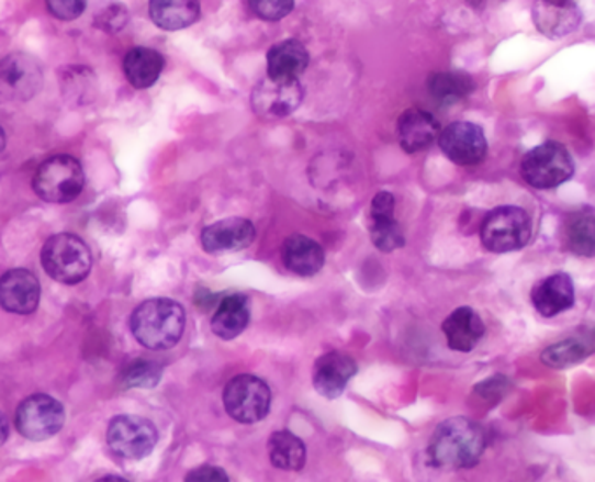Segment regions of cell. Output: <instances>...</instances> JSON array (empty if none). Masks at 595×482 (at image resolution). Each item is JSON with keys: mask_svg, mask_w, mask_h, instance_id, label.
<instances>
[{"mask_svg": "<svg viewBox=\"0 0 595 482\" xmlns=\"http://www.w3.org/2000/svg\"><path fill=\"white\" fill-rule=\"evenodd\" d=\"M485 445V431L479 423L456 416L438 425L428 446V457L438 469H472L481 461Z\"/></svg>", "mask_w": 595, "mask_h": 482, "instance_id": "cell-1", "label": "cell"}, {"mask_svg": "<svg viewBox=\"0 0 595 482\" xmlns=\"http://www.w3.org/2000/svg\"><path fill=\"white\" fill-rule=\"evenodd\" d=\"M130 329L136 341L149 350H170L182 339L186 312L173 299H147L135 307Z\"/></svg>", "mask_w": 595, "mask_h": 482, "instance_id": "cell-2", "label": "cell"}, {"mask_svg": "<svg viewBox=\"0 0 595 482\" xmlns=\"http://www.w3.org/2000/svg\"><path fill=\"white\" fill-rule=\"evenodd\" d=\"M41 262L44 271L56 282L77 285L90 274L93 257L90 247L79 236L61 233L44 244Z\"/></svg>", "mask_w": 595, "mask_h": 482, "instance_id": "cell-3", "label": "cell"}, {"mask_svg": "<svg viewBox=\"0 0 595 482\" xmlns=\"http://www.w3.org/2000/svg\"><path fill=\"white\" fill-rule=\"evenodd\" d=\"M532 224L526 210L503 205L491 210L481 226V242L493 254L517 253L528 245Z\"/></svg>", "mask_w": 595, "mask_h": 482, "instance_id": "cell-4", "label": "cell"}, {"mask_svg": "<svg viewBox=\"0 0 595 482\" xmlns=\"http://www.w3.org/2000/svg\"><path fill=\"white\" fill-rule=\"evenodd\" d=\"M86 179L81 162L67 154H58L37 168L34 191L47 203H70L81 194Z\"/></svg>", "mask_w": 595, "mask_h": 482, "instance_id": "cell-5", "label": "cell"}, {"mask_svg": "<svg viewBox=\"0 0 595 482\" xmlns=\"http://www.w3.org/2000/svg\"><path fill=\"white\" fill-rule=\"evenodd\" d=\"M574 161L570 150L559 142H545L529 150L520 162V176L535 189H553L573 177Z\"/></svg>", "mask_w": 595, "mask_h": 482, "instance_id": "cell-6", "label": "cell"}, {"mask_svg": "<svg viewBox=\"0 0 595 482\" xmlns=\"http://www.w3.org/2000/svg\"><path fill=\"white\" fill-rule=\"evenodd\" d=\"M224 407L234 422L254 425L262 422L271 410V390L254 374H239L224 389Z\"/></svg>", "mask_w": 595, "mask_h": 482, "instance_id": "cell-7", "label": "cell"}, {"mask_svg": "<svg viewBox=\"0 0 595 482\" xmlns=\"http://www.w3.org/2000/svg\"><path fill=\"white\" fill-rule=\"evenodd\" d=\"M106 442L115 457L142 460L149 457L158 445V428L150 419L121 414L109 425Z\"/></svg>", "mask_w": 595, "mask_h": 482, "instance_id": "cell-8", "label": "cell"}, {"mask_svg": "<svg viewBox=\"0 0 595 482\" xmlns=\"http://www.w3.org/2000/svg\"><path fill=\"white\" fill-rule=\"evenodd\" d=\"M64 423L65 410L61 402L44 393L25 399L14 416L16 430L29 440L52 439L61 430Z\"/></svg>", "mask_w": 595, "mask_h": 482, "instance_id": "cell-9", "label": "cell"}, {"mask_svg": "<svg viewBox=\"0 0 595 482\" xmlns=\"http://www.w3.org/2000/svg\"><path fill=\"white\" fill-rule=\"evenodd\" d=\"M43 79V67L26 53H11L0 61V97L4 99L18 102L34 99Z\"/></svg>", "mask_w": 595, "mask_h": 482, "instance_id": "cell-10", "label": "cell"}, {"mask_svg": "<svg viewBox=\"0 0 595 482\" xmlns=\"http://www.w3.org/2000/svg\"><path fill=\"white\" fill-rule=\"evenodd\" d=\"M438 146L460 167H476L487 156V138L479 124L456 121L438 133Z\"/></svg>", "mask_w": 595, "mask_h": 482, "instance_id": "cell-11", "label": "cell"}, {"mask_svg": "<svg viewBox=\"0 0 595 482\" xmlns=\"http://www.w3.org/2000/svg\"><path fill=\"white\" fill-rule=\"evenodd\" d=\"M304 100V88L299 79L268 76L254 88L251 108L262 117H287L298 111Z\"/></svg>", "mask_w": 595, "mask_h": 482, "instance_id": "cell-12", "label": "cell"}, {"mask_svg": "<svg viewBox=\"0 0 595 482\" xmlns=\"http://www.w3.org/2000/svg\"><path fill=\"white\" fill-rule=\"evenodd\" d=\"M358 366L353 357L343 351H328L322 355L313 368V386L322 397L334 401L345 393L349 381L357 374Z\"/></svg>", "mask_w": 595, "mask_h": 482, "instance_id": "cell-13", "label": "cell"}, {"mask_svg": "<svg viewBox=\"0 0 595 482\" xmlns=\"http://www.w3.org/2000/svg\"><path fill=\"white\" fill-rule=\"evenodd\" d=\"M370 239L381 253H395L405 245L404 231L396 223L392 192L379 191L370 203Z\"/></svg>", "mask_w": 595, "mask_h": 482, "instance_id": "cell-14", "label": "cell"}, {"mask_svg": "<svg viewBox=\"0 0 595 482\" xmlns=\"http://www.w3.org/2000/svg\"><path fill=\"white\" fill-rule=\"evenodd\" d=\"M256 239V226L243 217L222 218L201 233V245L209 254L239 253Z\"/></svg>", "mask_w": 595, "mask_h": 482, "instance_id": "cell-15", "label": "cell"}, {"mask_svg": "<svg viewBox=\"0 0 595 482\" xmlns=\"http://www.w3.org/2000/svg\"><path fill=\"white\" fill-rule=\"evenodd\" d=\"M41 283L32 271L11 269L0 278V306L16 315H31L37 310Z\"/></svg>", "mask_w": 595, "mask_h": 482, "instance_id": "cell-16", "label": "cell"}, {"mask_svg": "<svg viewBox=\"0 0 595 482\" xmlns=\"http://www.w3.org/2000/svg\"><path fill=\"white\" fill-rule=\"evenodd\" d=\"M532 20L541 34L559 38L579 29L582 11L574 0H536Z\"/></svg>", "mask_w": 595, "mask_h": 482, "instance_id": "cell-17", "label": "cell"}, {"mask_svg": "<svg viewBox=\"0 0 595 482\" xmlns=\"http://www.w3.org/2000/svg\"><path fill=\"white\" fill-rule=\"evenodd\" d=\"M440 133L437 117L423 109H407L396 123V137L405 153H422L434 146Z\"/></svg>", "mask_w": 595, "mask_h": 482, "instance_id": "cell-18", "label": "cell"}, {"mask_svg": "<svg viewBox=\"0 0 595 482\" xmlns=\"http://www.w3.org/2000/svg\"><path fill=\"white\" fill-rule=\"evenodd\" d=\"M536 312L545 318H552L568 312L574 304V283L568 273H553L536 283L531 292Z\"/></svg>", "mask_w": 595, "mask_h": 482, "instance_id": "cell-19", "label": "cell"}, {"mask_svg": "<svg viewBox=\"0 0 595 482\" xmlns=\"http://www.w3.org/2000/svg\"><path fill=\"white\" fill-rule=\"evenodd\" d=\"M442 333L446 334L447 345L454 351L468 354L475 350L485 334V325L481 315L472 307H458L447 316L442 324Z\"/></svg>", "mask_w": 595, "mask_h": 482, "instance_id": "cell-20", "label": "cell"}, {"mask_svg": "<svg viewBox=\"0 0 595 482\" xmlns=\"http://www.w3.org/2000/svg\"><path fill=\"white\" fill-rule=\"evenodd\" d=\"M281 259L290 273L313 277L325 265L324 247L304 235H292L281 245Z\"/></svg>", "mask_w": 595, "mask_h": 482, "instance_id": "cell-21", "label": "cell"}, {"mask_svg": "<svg viewBox=\"0 0 595 482\" xmlns=\"http://www.w3.org/2000/svg\"><path fill=\"white\" fill-rule=\"evenodd\" d=\"M250 324V301L245 294H229L218 301L212 316V330L221 339L231 341Z\"/></svg>", "mask_w": 595, "mask_h": 482, "instance_id": "cell-22", "label": "cell"}, {"mask_svg": "<svg viewBox=\"0 0 595 482\" xmlns=\"http://www.w3.org/2000/svg\"><path fill=\"white\" fill-rule=\"evenodd\" d=\"M310 65V52L298 38H285L268 53V76L299 79Z\"/></svg>", "mask_w": 595, "mask_h": 482, "instance_id": "cell-23", "label": "cell"}, {"mask_svg": "<svg viewBox=\"0 0 595 482\" xmlns=\"http://www.w3.org/2000/svg\"><path fill=\"white\" fill-rule=\"evenodd\" d=\"M150 20L168 32L183 31L200 20V0H150Z\"/></svg>", "mask_w": 595, "mask_h": 482, "instance_id": "cell-24", "label": "cell"}, {"mask_svg": "<svg viewBox=\"0 0 595 482\" xmlns=\"http://www.w3.org/2000/svg\"><path fill=\"white\" fill-rule=\"evenodd\" d=\"M165 69V58L161 53L150 47H133L124 56V74L130 85L136 90H147L156 85Z\"/></svg>", "mask_w": 595, "mask_h": 482, "instance_id": "cell-25", "label": "cell"}, {"mask_svg": "<svg viewBox=\"0 0 595 482\" xmlns=\"http://www.w3.org/2000/svg\"><path fill=\"white\" fill-rule=\"evenodd\" d=\"M272 466L287 472H299L306 466V446L290 430L271 434L268 442Z\"/></svg>", "mask_w": 595, "mask_h": 482, "instance_id": "cell-26", "label": "cell"}, {"mask_svg": "<svg viewBox=\"0 0 595 482\" xmlns=\"http://www.w3.org/2000/svg\"><path fill=\"white\" fill-rule=\"evenodd\" d=\"M594 210L591 206L579 210L565 221V242L571 253L583 257H594L595 229Z\"/></svg>", "mask_w": 595, "mask_h": 482, "instance_id": "cell-27", "label": "cell"}, {"mask_svg": "<svg viewBox=\"0 0 595 482\" xmlns=\"http://www.w3.org/2000/svg\"><path fill=\"white\" fill-rule=\"evenodd\" d=\"M428 90L440 105H452V103L467 99L468 94L475 90V85H473L472 77L467 74L440 72L430 77Z\"/></svg>", "mask_w": 595, "mask_h": 482, "instance_id": "cell-28", "label": "cell"}, {"mask_svg": "<svg viewBox=\"0 0 595 482\" xmlns=\"http://www.w3.org/2000/svg\"><path fill=\"white\" fill-rule=\"evenodd\" d=\"M592 351H594L592 339L571 337V339H564V341L549 346L541 354V362L549 368H571L574 363L583 362V359L591 357Z\"/></svg>", "mask_w": 595, "mask_h": 482, "instance_id": "cell-29", "label": "cell"}, {"mask_svg": "<svg viewBox=\"0 0 595 482\" xmlns=\"http://www.w3.org/2000/svg\"><path fill=\"white\" fill-rule=\"evenodd\" d=\"M65 97H72L74 100L88 102L94 94V76L90 69L85 67H70L64 72Z\"/></svg>", "mask_w": 595, "mask_h": 482, "instance_id": "cell-30", "label": "cell"}, {"mask_svg": "<svg viewBox=\"0 0 595 482\" xmlns=\"http://www.w3.org/2000/svg\"><path fill=\"white\" fill-rule=\"evenodd\" d=\"M162 369L149 360H136L123 374L124 386L128 389H153L161 380Z\"/></svg>", "mask_w": 595, "mask_h": 482, "instance_id": "cell-31", "label": "cell"}, {"mask_svg": "<svg viewBox=\"0 0 595 482\" xmlns=\"http://www.w3.org/2000/svg\"><path fill=\"white\" fill-rule=\"evenodd\" d=\"M251 11L266 22H280L294 11L295 0H247Z\"/></svg>", "mask_w": 595, "mask_h": 482, "instance_id": "cell-32", "label": "cell"}, {"mask_svg": "<svg viewBox=\"0 0 595 482\" xmlns=\"http://www.w3.org/2000/svg\"><path fill=\"white\" fill-rule=\"evenodd\" d=\"M128 9L121 4H112L109 5V8L103 9L102 13H99L94 23H97L102 31L114 34V32L123 31L126 23H128Z\"/></svg>", "mask_w": 595, "mask_h": 482, "instance_id": "cell-33", "label": "cell"}, {"mask_svg": "<svg viewBox=\"0 0 595 482\" xmlns=\"http://www.w3.org/2000/svg\"><path fill=\"white\" fill-rule=\"evenodd\" d=\"M46 4L53 16L64 22H72L85 13L88 0H46Z\"/></svg>", "mask_w": 595, "mask_h": 482, "instance_id": "cell-34", "label": "cell"}, {"mask_svg": "<svg viewBox=\"0 0 595 482\" xmlns=\"http://www.w3.org/2000/svg\"><path fill=\"white\" fill-rule=\"evenodd\" d=\"M186 481L227 482L229 481V475L221 467L203 466L192 470L191 474L186 478Z\"/></svg>", "mask_w": 595, "mask_h": 482, "instance_id": "cell-35", "label": "cell"}, {"mask_svg": "<svg viewBox=\"0 0 595 482\" xmlns=\"http://www.w3.org/2000/svg\"><path fill=\"white\" fill-rule=\"evenodd\" d=\"M9 437V423L4 413H0V446L4 445Z\"/></svg>", "mask_w": 595, "mask_h": 482, "instance_id": "cell-36", "label": "cell"}, {"mask_svg": "<svg viewBox=\"0 0 595 482\" xmlns=\"http://www.w3.org/2000/svg\"><path fill=\"white\" fill-rule=\"evenodd\" d=\"M5 149V132L2 130V126H0V156H2V153H4Z\"/></svg>", "mask_w": 595, "mask_h": 482, "instance_id": "cell-37", "label": "cell"}]
</instances>
